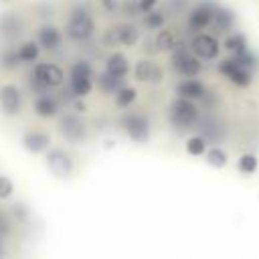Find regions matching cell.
<instances>
[{
	"label": "cell",
	"instance_id": "1",
	"mask_svg": "<svg viewBox=\"0 0 259 259\" xmlns=\"http://www.w3.org/2000/svg\"><path fill=\"white\" fill-rule=\"evenodd\" d=\"M93 32H95V22L91 12L83 6L73 8L65 24V36L71 40H87L93 36Z\"/></svg>",
	"mask_w": 259,
	"mask_h": 259
},
{
	"label": "cell",
	"instance_id": "2",
	"mask_svg": "<svg viewBox=\"0 0 259 259\" xmlns=\"http://www.w3.org/2000/svg\"><path fill=\"white\" fill-rule=\"evenodd\" d=\"M30 79H32L30 81V87H34L38 93H42V91L61 87L63 81H65V75H63V69L59 65L49 63V61H42V63H36L34 65Z\"/></svg>",
	"mask_w": 259,
	"mask_h": 259
},
{
	"label": "cell",
	"instance_id": "3",
	"mask_svg": "<svg viewBox=\"0 0 259 259\" xmlns=\"http://www.w3.org/2000/svg\"><path fill=\"white\" fill-rule=\"evenodd\" d=\"M69 89L75 97H85L93 89V67L89 61L79 59L69 71Z\"/></svg>",
	"mask_w": 259,
	"mask_h": 259
},
{
	"label": "cell",
	"instance_id": "4",
	"mask_svg": "<svg viewBox=\"0 0 259 259\" xmlns=\"http://www.w3.org/2000/svg\"><path fill=\"white\" fill-rule=\"evenodd\" d=\"M198 107L194 105L192 99H186V97H176L172 103H170V111H168V117L172 121L174 127L178 130H186V127H192L196 121H198Z\"/></svg>",
	"mask_w": 259,
	"mask_h": 259
},
{
	"label": "cell",
	"instance_id": "5",
	"mask_svg": "<svg viewBox=\"0 0 259 259\" xmlns=\"http://www.w3.org/2000/svg\"><path fill=\"white\" fill-rule=\"evenodd\" d=\"M121 130L125 132V136L136 142V144H146L150 140V134H152V123H150V117L140 113V111H134V113H125L121 117Z\"/></svg>",
	"mask_w": 259,
	"mask_h": 259
},
{
	"label": "cell",
	"instance_id": "6",
	"mask_svg": "<svg viewBox=\"0 0 259 259\" xmlns=\"http://www.w3.org/2000/svg\"><path fill=\"white\" fill-rule=\"evenodd\" d=\"M45 162L55 178H69L75 170V158L63 148H49L45 152Z\"/></svg>",
	"mask_w": 259,
	"mask_h": 259
},
{
	"label": "cell",
	"instance_id": "7",
	"mask_svg": "<svg viewBox=\"0 0 259 259\" xmlns=\"http://www.w3.org/2000/svg\"><path fill=\"white\" fill-rule=\"evenodd\" d=\"M59 134L71 142V144H77V142H83L87 138V125L85 121L81 119L79 113L75 111H67L59 117Z\"/></svg>",
	"mask_w": 259,
	"mask_h": 259
},
{
	"label": "cell",
	"instance_id": "8",
	"mask_svg": "<svg viewBox=\"0 0 259 259\" xmlns=\"http://www.w3.org/2000/svg\"><path fill=\"white\" fill-rule=\"evenodd\" d=\"M172 69L184 77H196L200 71H202V65H200V59L190 51H184L182 45L178 49L172 51Z\"/></svg>",
	"mask_w": 259,
	"mask_h": 259
},
{
	"label": "cell",
	"instance_id": "9",
	"mask_svg": "<svg viewBox=\"0 0 259 259\" xmlns=\"http://www.w3.org/2000/svg\"><path fill=\"white\" fill-rule=\"evenodd\" d=\"M0 109L4 115L8 117H14L20 113L22 109V93L16 85L12 83H6L0 87Z\"/></svg>",
	"mask_w": 259,
	"mask_h": 259
},
{
	"label": "cell",
	"instance_id": "10",
	"mask_svg": "<svg viewBox=\"0 0 259 259\" xmlns=\"http://www.w3.org/2000/svg\"><path fill=\"white\" fill-rule=\"evenodd\" d=\"M190 51L200 59V61H212L219 57V40L212 34H196L190 42Z\"/></svg>",
	"mask_w": 259,
	"mask_h": 259
},
{
	"label": "cell",
	"instance_id": "11",
	"mask_svg": "<svg viewBox=\"0 0 259 259\" xmlns=\"http://www.w3.org/2000/svg\"><path fill=\"white\" fill-rule=\"evenodd\" d=\"M214 8H217V4L210 2V0H204V2L196 4L188 14V28L190 30H204L212 22Z\"/></svg>",
	"mask_w": 259,
	"mask_h": 259
},
{
	"label": "cell",
	"instance_id": "12",
	"mask_svg": "<svg viewBox=\"0 0 259 259\" xmlns=\"http://www.w3.org/2000/svg\"><path fill=\"white\" fill-rule=\"evenodd\" d=\"M134 77L140 83H150V85H158L164 79V71L158 63L150 61V59H140L134 65Z\"/></svg>",
	"mask_w": 259,
	"mask_h": 259
},
{
	"label": "cell",
	"instance_id": "13",
	"mask_svg": "<svg viewBox=\"0 0 259 259\" xmlns=\"http://www.w3.org/2000/svg\"><path fill=\"white\" fill-rule=\"evenodd\" d=\"M219 71H221L233 85H237V87H249L251 81H253L251 71H247V69H243L241 65H237V63L233 61V57L221 61V63H219Z\"/></svg>",
	"mask_w": 259,
	"mask_h": 259
},
{
	"label": "cell",
	"instance_id": "14",
	"mask_svg": "<svg viewBox=\"0 0 259 259\" xmlns=\"http://www.w3.org/2000/svg\"><path fill=\"white\" fill-rule=\"evenodd\" d=\"M36 42H38L40 49L53 53V51H57V49L61 47V42H63V32H61V28H57L55 24H42V26L38 28V32H36Z\"/></svg>",
	"mask_w": 259,
	"mask_h": 259
},
{
	"label": "cell",
	"instance_id": "15",
	"mask_svg": "<svg viewBox=\"0 0 259 259\" xmlns=\"http://www.w3.org/2000/svg\"><path fill=\"white\" fill-rule=\"evenodd\" d=\"M22 146L30 154H42L51 146V136L40 130H28L22 134Z\"/></svg>",
	"mask_w": 259,
	"mask_h": 259
},
{
	"label": "cell",
	"instance_id": "16",
	"mask_svg": "<svg viewBox=\"0 0 259 259\" xmlns=\"http://www.w3.org/2000/svg\"><path fill=\"white\" fill-rule=\"evenodd\" d=\"M32 107H34V113H36L38 117H42V119H51V117H55V115L59 113V103H57V99H55L53 95L45 93V91L34 97Z\"/></svg>",
	"mask_w": 259,
	"mask_h": 259
},
{
	"label": "cell",
	"instance_id": "17",
	"mask_svg": "<svg viewBox=\"0 0 259 259\" xmlns=\"http://www.w3.org/2000/svg\"><path fill=\"white\" fill-rule=\"evenodd\" d=\"M176 93H178L180 97H186V99L196 101V99H202V97H204L206 89H204V85H202L196 77H186L184 81H180V83H178Z\"/></svg>",
	"mask_w": 259,
	"mask_h": 259
},
{
	"label": "cell",
	"instance_id": "18",
	"mask_svg": "<svg viewBox=\"0 0 259 259\" xmlns=\"http://www.w3.org/2000/svg\"><path fill=\"white\" fill-rule=\"evenodd\" d=\"M105 71H109V73L115 75V77H123V79H125V75L130 73V61H127V57H125L123 53L113 51V53L105 59Z\"/></svg>",
	"mask_w": 259,
	"mask_h": 259
},
{
	"label": "cell",
	"instance_id": "19",
	"mask_svg": "<svg viewBox=\"0 0 259 259\" xmlns=\"http://www.w3.org/2000/svg\"><path fill=\"white\" fill-rule=\"evenodd\" d=\"M22 30V20L16 12H4L0 14V34L6 38L18 36Z\"/></svg>",
	"mask_w": 259,
	"mask_h": 259
},
{
	"label": "cell",
	"instance_id": "20",
	"mask_svg": "<svg viewBox=\"0 0 259 259\" xmlns=\"http://www.w3.org/2000/svg\"><path fill=\"white\" fill-rule=\"evenodd\" d=\"M115 30V36H117V42L123 45V47H134L138 40H140V30L136 24H130V22H121V24H115L113 26Z\"/></svg>",
	"mask_w": 259,
	"mask_h": 259
},
{
	"label": "cell",
	"instance_id": "21",
	"mask_svg": "<svg viewBox=\"0 0 259 259\" xmlns=\"http://www.w3.org/2000/svg\"><path fill=\"white\" fill-rule=\"evenodd\" d=\"M180 42L176 38V34L168 28H160V32H156L154 36V51H160V53H172L174 49H178Z\"/></svg>",
	"mask_w": 259,
	"mask_h": 259
},
{
	"label": "cell",
	"instance_id": "22",
	"mask_svg": "<svg viewBox=\"0 0 259 259\" xmlns=\"http://www.w3.org/2000/svg\"><path fill=\"white\" fill-rule=\"evenodd\" d=\"M210 24H214V28H217L219 32H227V30H231L233 24H235V12L229 10V8H225V6H217Z\"/></svg>",
	"mask_w": 259,
	"mask_h": 259
},
{
	"label": "cell",
	"instance_id": "23",
	"mask_svg": "<svg viewBox=\"0 0 259 259\" xmlns=\"http://www.w3.org/2000/svg\"><path fill=\"white\" fill-rule=\"evenodd\" d=\"M121 85H123V77H115L109 71H103L101 75H97V87L103 93H111L113 95Z\"/></svg>",
	"mask_w": 259,
	"mask_h": 259
},
{
	"label": "cell",
	"instance_id": "24",
	"mask_svg": "<svg viewBox=\"0 0 259 259\" xmlns=\"http://www.w3.org/2000/svg\"><path fill=\"white\" fill-rule=\"evenodd\" d=\"M113 99H115V105H117V107L125 109V107H130L132 103H136L138 91H136V87H130V85L123 83V85L113 93Z\"/></svg>",
	"mask_w": 259,
	"mask_h": 259
},
{
	"label": "cell",
	"instance_id": "25",
	"mask_svg": "<svg viewBox=\"0 0 259 259\" xmlns=\"http://www.w3.org/2000/svg\"><path fill=\"white\" fill-rule=\"evenodd\" d=\"M225 49L231 53V55H241L245 51H249V45H247V38L245 34L241 32H233L225 38Z\"/></svg>",
	"mask_w": 259,
	"mask_h": 259
},
{
	"label": "cell",
	"instance_id": "26",
	"mask_svg": "<svg viewBox=\"0 0 259 259\" xmlns=\"http://www.w3.org/2000/svg\"><path fill=\"white\" fill-rule=\"evenodd\" d=\"M40 55V47L36 40H24L20 47H18V57L22 63H34Z\"/></svg>",
	"mask_w": 259,
	"mask_h": 259
},
{
	"label": "cell",
	"instance_id": "27",
	"mask_svg": "<svg viewBox=\"0 0 259 259\" xmlns=\"http://www.w3.org/2000/svg\"><path fill=\"white\" fill-rule=\"evenodd\" d=\"M20 57H18V49H12V47H8V49H4L2 53H0V67L4 69V71H14V69H18L20 67Z\"/></svg>",
	"mask_w": 259,
	"mask_h": 259
},
{
	"label": "cell",
	"instance_id": "28",
	"mask_svg": "<svg viewBox=\"0 0 259 259\" xmlns=\"http://www.w3.org/2000/svg\"><path fill=\"white\" fill-rule=\"evenodd\" d=\"M204 156H206L208 166H212V168H225L227 162H229L227 152H225L223 148H219V146H214V148H206Z\"/></svg>",
	"mask_w": 259,
	"mask_h": 259
},
{
	"label": "cell",
	"instance_id": "29",
	"mask_svg": "<svg viewBox=\"0 0 259 259\" xmlns=\"http://www.w3.org/2000/svg\"><path fill=\"white\" fill-rule=\"evenodd\" d=\"M164 22H166V14L164 12H160V10H150V12H144V24H146V28H150V30H160L162 26H164Z\"/></svg>",
	"mask_w": 259,
	"mask_h": 259
},
{
	"label": "cell",
	"instance_id": "30",
	"mask_svg": "<svg viewBox=\"0 0 259 259\" xmlns=\"http://www.w3.org/2000/svg\"><path fill=\"white\" fill-rule=\"evenodd\" d=\"M186 152L190 156H202L206 152V138L204 136H190L186 140Z\"/></svg>",
	"mask_w": 259,
	"mask_h": 259
},
{
	"label": "cell",
	"instance_id": "31",
	"mask_svg": "<svg viewBox=\"0 0 259 259\" xmlns=\"http://www.w3.org/2000/svg\"><path fill=\"white\" fill-rule=\"evenodd\" d=\"M233 61H235L237 65H241L243 69H247V71H255V69L259 67V59H257L251 51H245V53H241V55H233Z\"/></svg>",
	"mask_w": 259,
	"mask_h": 259
},
{
	"label": "cell",
	"instance_id": "32",
	"mask_svg": "<svg viewBox=\"0 0 259 259\" xmlns=\"http://www.w3.org/2000/svg\"><path fill=\"white\" fill-rule=\"evenodd\" d=\"M237 166H239V170H241L243 174H253V172L257 170V166H259V160H257L255 154L249 152V154H243V156L239 158Z\"/></svg>",
	"mask_w": 259,
	"mask_h": 259
},
{
	"label": "cell",
	"instance_id": "33",
	"mask_svg": "<svg viewBox=\"0 0 259 259\" xmlns=\"http://www.w3.org/2000/svg\"><path fill=\"white\" fill-rule=\"evenodd\" d=\"M119 10H121L125 16H130V18H136L138 14H142V10H140V0H121Z\"/></svg>",
	"mask_w": 259,
	"mask_h": 259
},
{
	"label": "cell",
	"instance_id": "34",
	"mask_svg": "<svg viewBox=\"0 0 259 259\" xmlns=\"http://www.w3.org/2000/svg\"><path fill=\"white\" fill-rule=\"evenodd\" d=\"M14 192V182L10 180V176L0 174V200L10 198V194Z\"/></svg>",
	"mask_w": 259,
	"mask_h": 259
},
{
	"label": "cell",
	"instance_id": "35",
	"mask_svg": "<svg viewBox=\"0 0 259 259\" xmlns=\"http://www.w3.org/2000/svg\"><path fill=\"white\" fill-rule=\"evenodd\" d=\"M101 42H103L105 47H109V49H113V47H117L119 42H117V36H115V30H113V28H107V30L103 32V36H101Z\"/></svg>",
	"mask_w": 259,
	"mask_h": 259
},
{
	"label": "cell",
	"instance_id": "36",
	"mask_svg": "<svg viewBox=\"0 0 259 259\" xmlns=\"http://www.w3.org/2000/svg\"><path fill=\"white\" fill-rule=\"evenodd\" d=\"M12 214L16 217V221H26L28 219V210H26V206L22 202H16L12 206Z\"/></svg>",
	"mask_w": 259,
	"mask_h": 259
},
{
	"label": "cell",
	"instance_id": "37",
	"mask_svg": "<svg viewBox=\"0 0 259 259\" xmlns=\"http://www.w3.org/2000/svg\"><path fill=\"white\" fill-rule=\"evenodd\" d=\"M97 2L105 12H115L119 10V4H121V0H97Z\"/></svg>",
	"mask_w": 259,
	"mask_h": 259
},
{
	"label": "cell",
	"instance_id": "38",
	"mask_svg": "<svg viewBox=\"0 0 259 259\" xmlns=\"http://www.w3.org/2000/svg\"><path fill=\"white\" fill-rule=\"evenodd\" d=\"M8 233H10V221H8V217L0 210V239L6 237Z\"/></svg>",
	"mask_w": 259,
	"mask_h": 259
},
{
	"label": "cell",
	"instance_id": "39",
	"mask_svg": "<svg viewBox=\"0 0 259 259\" xmlns=\"http://www.w3.org/2000/svg\"><path fill=\"white\" fill-rule=\"evenodd\" d=\"M158 2H160V0H140V10H142V14L154 10V8L158 6Z\"/></svg>",
	"mask_w": 259,
	"mask_h": 259
},
{
	"label": "cell",
	"instance_id": "40",
	"mask_svg": "<svg viewBox=\"0 0 259 259\" xmlns=\"http://www.w3.org/2000/svg\"><path fill=\"white\" fill-rule=\"evenodd\" d=\"M75 107H77L79 111H83V109H85V105H83V101H79V99L75 101Z\"/></svg>",
	"mask_w": 259,
	"mask_h": 259
},
{
	"label": "cell",
	"instance_id": "41",
	"mask_svg": "<svg viewBox=\"0 0 259 259\" xmlns=\"http://www.w3.org/2000/svg\"><path fill=\"white\" fill-rule=\"evenodd\" d=\"M2 253H4V251H2V247H0V255H2Z\"/></svg>",
	"mask_w": 259,
	"mask_h": 259
}]
</instances>
